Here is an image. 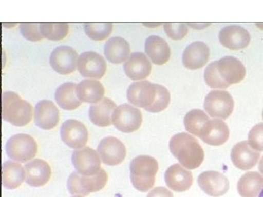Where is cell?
<instances>
[{
  "label": "cell",
  "mask_w": 263,
  "mask_h": 197,
  "mask_svg": "<svg viewBox=\"0 0 263 197\" xmlns=\"http://www.w3.org/2000/svg\"><path fill=\"white\" fill-rule=\"evenodd\" d=\"M127 97L132 104L154 113L164 111L171 102L170 92L165 87L147 81L131 84Z\"/></svg>",
  "instance_id": "6da1fadb"
},
{
  "label": "cell",
  "mask_w": 263,
  "mask_h": 197,
  "mask_svg": "<svg viewBox=\"0 0 263 197\" xmlns=\"http://www.w3.org/2000/svg\"><path fill=\"white\" fill-rule=\"evenodd\" d=\"M246 67L238 58L227 56L211 63L206 67L204 77L211 88L227 89L245 78Z\"/></svg>",
  "instance_id": "7a4b0ae2"
},
{
  "label": "cell",
  "mask_w": 263,
  "mask_h": 197,
  "mask_svg": "<svg viewBox=\"0 0 263 197\" xmlns=\"http://www.w3.org/2000/svg\"><path fill=\"white\" fill-rule=\"evenodd\" d=\"M169 148L175 158L189 170L199 168L205 158L203 148L198 140L187 133L174 135L169 143Z\"/></svg>",
  "instance_id": "3957f363"
},
{
  "label": "cell",
  "mask_w": 263,
  "mask_h": 197,
  "mask_svg": "<svg viewBox=\"0 0 263 197\" xmlns=\"http://www.w3.org/2000/svg\"><path fill=\"white\" fill-rule=\"evenodd\" d=\"M130 179L134 187L141 192H147L154 186L159 164L154 157L140 155L132 161Z\"/></svg>",
  "instance_id": "277c9868"
},
{
  "label": "cell",
  "mask_w": 263,
  "mask_h": 197,
  "mask_svg": "<svg viewBox=\"0 0 263 197\" xmlns=\"http://www.w3.org/2000/svg\"><path fill=\"white\" fill-rule=\"evenodd\" d=\"M32 107L13 91L2 95V118L16 126H25L31 121Z\"/></svg>",
  "instance_id": "5b68a950"
},
{
  "label": "cell",
  "mask_w": 263,
  "mask_h": 197,
  "mask_svg": "<svg viewBox=\"0 0 263 197\" xmlns=\"http://www.w3.org/2000/svg\"><path fill=\"white\" fill-rule=\"evenodd\" d=\"M108 175L103 169L92 176H86L78 172H74L68 179V188L70 194L88 196L102 190L107 184Z\"/></svg>",
  "instance_id": "8992f818"
},
{
  "label": "cell",
  "mask_w": 263,
  "mask_h": 197,
  "mask_svg": "<svg viewBox=\"0 0 263 197\" xmlns=\"http://www.w3.org/2000/svg\"><path fill=\"white\" fill-rule=\"evenodd\" d=\"M6 149L9 158L24 163L32 160L36 156L37 145L31 136L25 133H18L8 141Z\"/></svg>",
  "instance_id": "52a82bcc"
},
{
  "label": "cell",
  "mask_w": 263,
  "mask_h": 197,
  "mask_svg": "<svg viewBox=\"0 0 263 197\" xmlns=\"http://www.w3.org/2000/svg\"><path fill=\"white\" fill-rule=\"evenodd\" d=\"M204 108L213 118L226 120L233 112V97L227 91H211L205 97Z\"/></svg>",
  "instance_id": "ba28073f"
},
{
  "label": "cell",
  "mask_w": 263,
  "mask_h": 197,
  "mask_svg": "<svg viewBox=\"0 0 263 197\" xmlns=\"http://www.w3.org/2000/svg\"><path fill=\"white\" fill-rule=\"evenodd\" d=\"M142 121V114L140 110L126 103L117 107L112 114V124L117 130L123 133L137 131Z\"/></svg>",
  "instance_id": "9c48e42d"
},
{
  "label": "cell",
  "mask_w": 263,
  "mask_h": 197,
  "mask_svg": "<svg viewBox=\"0 0 263 197\" xmlns=\"http://www.w3.org/2000/svg\"><path fill=\"white\" fill-rule=\"evenodd\" d=\"M49 63L58 73L63 75L72 74L76 70L78 53L71 47H58L51 53Z\"/></svg>",
  "instance_id": "30bf717a"
},
{
  "label": "cell",
  "mask_w": 263,
  "mask_h": 197,
  "mask_svg": "<svg viewBox=\"0 0 263 197\" xmlns=\"http://www.w3.org/2000/svg\"><path fill=\"white\" fill-rule=\"evenodd\" d=\"M72 162L77 172L86 176H92L101 170L99 154L89 147L76 150L72 154Z\"/></svg>",
  "instance_id": "8fae6325"
},
{
  "label": "cell",
  "mask_w": 263,
  "mask_h": 197,
  "mask_svg": "<svg viewBox=\"0 0 263 197\" xmlns=\"http://www.w3.org/2000/svg\"><path fill=\"white\" fill-rule=\"evenodd\" d=\"M78 70L86 78H102L107 70V63L102 55L95 51H87L79 56Z\"/></svg>",
  "instance_id": "7c38bea8"
},
{
  "label": "cell",
  "mask_w": 263,
  "mask_h": 197,
  "mask_svg": "<svg viewBox=\"0 0 263 197\" xmlns=\"http://www.w3.org/2000/svg\"><path fill=\"white\" fill-rule=\"evenodd\" d=\"M98 152L103 163L109 166L119 165L126 156L125 145L115 137H107L101 141Z\"/></svg>",
  "instance_id": "4fadbf2b"
},
{
  "label": "cell",
  "mask_w": 263,
  "mask_h": 197,
  "mask_svg": "<svg viewBox=\"0 0 263 197\" xmlns=\"http://www.w3.org/2000/svg\"><path fill=\"white\" fill-rule=\"evenodd\" d=\"M61 136L63 142L72 149H81L88 140V131L86 126L77 120L70 119L62 124Z\"/></svg>",
  "instance_id": "5bb4252c"
},
{
  "label": "cell",
  "mask_w": 263,
  "mask_h": 197,
  "mask_svg": "<svg viewBox=\"0 0 263 197\" xmlns=\"http://www.w3.org/2000/svg\"><path fill=\"white\" fill-rule=\"evenodd\" d=\"M199 186L208 195L218 197L224 195L229 191L230 183L222 173L216 171H206L198 177Z\"/></svg>",
  "instance_id": "9a60e30c"
},
{
  "label": "cell",
  "mask_w": 263,
  "mask_h": 197,
  "mask_svg": "<svg viewBox=\"0 0 263 197\" xmlns=\"http://www.w3.org/2000/svg\"><path fill=\"white\" fill-rule=\"evenodd\" d=\"M218 38L223 46L231 50H239L247 48L250 43V33L238 25H230L223 28Z\"/></svg>",
  "instance_id": "2e32d148"
},
{
  "label": "cell",
  "mask_w": 263,
  "mask_h": 197,
  "mask_svg": "<svg viewBox=\"0 0 263 197\" xmlns=\"http://www.w3.org/2000/svg\"><path fill=\"white\" fill-rule=\"evenodd\" d=\"M60 118V111L51 101L44 100L37 103L34 121L39 127L46 130H52L57 126Z\"/></svg>",
  "instance_id": "e0dca14e"
},
{
  "label": "cell",
  "mask_w": 263,
  "mask_h": 197,
  "mask_svg": "<svg viewBox=\"0 0 263 197\" xmlns=\"http://www.w3.org/2000/svg\"><path fill=\"white\" fill-rule=\"evenodd\" d=\"M164 180L167 187L175 192L187 191L194 182L192 173L180 164H173L167 169L164 175Z\"/></svg>",
  "instance_id": "ac0fdd59"
},
{
  "label": "cell",
  "mask_w": 263,
  "mask_h": 197,
  "mask_svg": "<svg viewBox=\"0 0 263 197\" xmlns=\"http://www.w3.org/2000/svg\"><path fill=\"white\" fill-rule=\"evenodd\" d=\"M210 49L203 42L197 41L190 44L185 49L182 56L183 64L190 70L203 67L208 62Z\"/></svg>",
  "instance_id": "d6986e66"
},
{
  "label": "cell",
  "mask_w": 263,
  "mask_h": 197,
  "mask_svg": "<svg viewBox=\"0 0 263 197\" xmlns=\"http://www.w3.org/2000/svg\"><path fill=\"white\" fill-rule=\"evenodd\" d=\"M230 130L227 124L219 119L210 120L202 129L199 138L213 146H220L229 140Z\"/></svg>",
  "instance_id": "ffe728a7"
},
{
  "label": "cell",
  "mask_w": 263,
  "mask_h": 197,
  "mask_svg": "<svg viewBox=\"0 0 263 197\" xmlns=\"http://www.w3.org/2000/svg\"><path fill=\"white\" fill-rule=\"evenodd\" d=\"M260 156V152L252 149L247 141L235 145L231 151L232 163L236 168L242 170H251L254 167Z\"/></svg>",
  "instance_id": "44dd1931"
},
{
  "label": "cell",
  "mask_w": 263,
  "mask_h": 197,
  "mask_svg": "<svg viewBox=\"0 0 263 197\" xmlns=\"http://www.w3.org/2000/svg\"><path fill=\"white\" fill-rule=\"evenodd\" d=\"M26 182L30 186H44L50 180V166L41 159H35L25 166Z\"/></svg>",
  "instance_id": "7402d4cb"
},
{
  "label": "cell",
  "mask_w": 263,
  "mask_h": 197,
  "mask_svg": "<svg viewBox=\"0 0 263 197\" xmlns=\"http://www.w3.org/2000/svg\"><path fill=\"white\" fill-rule=\"evenodd\" d=\"M126 76L133 81L147 78L151 74L152 65L144 53L136 52L132 54L124 65Z\"/></svg>",
  "instance_id": "603a6c76"
},
{
  "label": "cell",
  "mask_w": 263,
  "mask_h": 197,
  "mask_svg": "<svg viewBox=\"0 0 263 197\" xmlns=\"http://www.w3.org/2000/svg\"><path fill=\"white\" fill-rule=\"evenodd\" d=\"M117 107L114 101L104 97L101 102L91 105L89 110V117L95 125L107 127L112 124V114Z\"/></svg>",
  "instance_id": "cb8c5ba5"
},
{
  "label": "cell",
  "mask_w": 263,
  "mask_h": 197,
  "mask_svg": "<svg viewBox=\"0 0 263 197\" xmlns=\"http://www.w3.org/2000/svg\"><path fill=\"white\" fill-rule=\"evenodd\" d=\"M145 51L154 64H166L171 58V49L167 42L158 36L147 37L145 43Z\"/></svg>",
  "instance_id": "d4e9b609"
},
{
  "label": "cell",
  "mask_w": 263,
  "mask_h": 197,
  "mask_svg": "<svg viewBox=\"0 0 263 197\" xmlns=\"http://www.w3.org/2000/svg\"><path fill=\"white\" fill-rule=\"evenodd\" d=\"M77 95L81 102L97 103L103 100L105 89L103 84L96 80H84L77 84Z\"/></svg>",
  "instance_id": "484cf974"
},
{
  "label": "cell",
  "mask_w": 263,
  "mask_h": 197,
  "mask_svg": "<svg viewBox=\"0 0 263 197\" xmlns=\"http://www.w3.org/2000/svg\"><path fill=\"white\" fill-rule=\"evenodd\" d=\"M130 53V44L125 39L119 36L108 40L104 47L105 57L115 64H120L127 60Z\"/></svg>",
  "instance_id": "4316f807"
},
{
  "label": "cell",
  "mask_w": 263,
  "mask_h": 197,
  "mask_svg": "<svg viewBox=\"0 0 263 197\" xmlns=\"http://www.w3.org/2000/svg\"><path fill=\"white\" fill-rule=\"evenodd\" d=\"M77 84L72 82H65L58 87L55 97L58 104L62 109L71 111L77 109L82 105L77 95Z\"/></svg>",
  "instance_id": "83f0119b"
},
{
  "label": "cell",
  "mask_w": 263,
  "mask_h": 197,
  "mask_svg": "<svg viewBox=\"0 0 263 197\" xmlns=\"http://www.w3.org/2000/svg\"><path fill=\"white\" fill-rule=\"evenodd\" d=\"M25 171L20 164L7 161L2 165V184L9 189L18 188L23 184Z\"/></svg>",
  "instance_id": "f1b7e54d"
},
{
  "label": "cell",
  "mask_w": 263,
  "mask_h": 197,
  "mask_svg": "<svg viewBox=\"0 0 263 197\" xmlns=\"http://www.w3.org/2000/svg\"><path fill=\"white\" fill-rule=\"evenodd\" d=\"M263 187V177L259 173L249 172L239 179L238 191L241 197H257Z\"/></svg>",
  "instance_id": "f546056e"
},
{
  "label": "cell",
  "mask_w": 263,
  "mask_h": 197,
  "mask_svg": "<svg viewBox=\"0 0 263 197\" xmlns=\"http://www.w3.org/2000/svg\"><path fill=\"white\" fill-rule=\"evenodd\" d=\"M210 120L208 115L202 110H192L187 112L184 118L185 130L192 134L199 137L202 129Z\"/></svg>",
  "instance_id": "4dcf8cb0"
},
{
  "label": "cell",
  "mask_w": 263,
  "mask_h": 197,
  "mask_svg": "<svg viewBox=\"0 0 263 197\" xmlns=\"http://www.w3.org/2000/svg\"><path fill=\"white\" fill-rule=\"evenodd\" d=\"M40 30L44 37L50 41H59L67 36L69 27L65 23H44L40 25Z\"/></svg>",
  "instance_id": "1f68e13d"
},
{
  "label": "cell",
  "mask_w": 263,
  "mask_h": 197,
  "mask_svg": "<svg viewBox=\"0 0 263 197\" xmlns=\"http://www.w3.org/2000/svg\"><path fill=\"white\" fill-rule=\"evenodd\" d=\"M114 25L106 24H86L84 25L87 36L95 41H102L107 39L111 34Z\"/></svg>",
  "instance_id": "d6a6232c"
},
{
  "label": "cell",
  "mask_w": 263,
  "mask_h": 197,
  "mask_svg": "<svg viewBox=\"0 0 263 197\" xmlns=\"http://www.w3.org/2000/svg\"><path fill=\"white\" fill-rule=\"evenodd\" d=\"M249 145L256 151H263V123H259L251 129L248 135Z\"/></svg>",
  "instance_id": "836d02e7"
},
{
  "label": "cell",
  "mask_w": 263,
  "mask_h": 197,
  "mask_svg": "<svg viewBox=\"0 0 263 197\" xmlns=\"http://www.w3.org/2000/svg\"><path fill=\"white\" fill-rule=\"evenodd\" d=\"M164 31L171 39L181 40L184 38L189 32L187 26L183 24H165L164 25Z\"/></svg>",
  "instance_id": "e575fe53"
},
{
  "label": "cell",
  "mask_w": 263,
  "mask_h": 197,
  "mask_svg": "<svg viewBox=\"0 0 263 197\" xmlns=\"http://www.w3.org/2000/svg\"><path fill=\"white\" fill-rule=\"evenodd\" d=\"M20 28L21 34L28 41L36 42L44 39V37L41 34V30H40V25H21Z\"/></svg>",
  "instance_id": "d590c367"
},
{
  "label": "cell",
  "mask_w": 263,
  "mask_h": 197,
  "mask_svg": "<svg viewBox=\"0 0 263 197\" xmlns=\"http://www.w3.org/2000/svg\"><path fill=\"white\" fill-rule=\"evenodd\" d=\"M147 197H174L168 189L163 187H156L150 191Z\"/></svg>",
  "instance_id": "8d00e7d4"
},
{
  "label": "cell",
  "mask_w": 263,
  "mask_h": 197,
  "mask_svg": "<svg viewBox=\"0 0 263 197\" xmlns=\"http://www.w3.org/2000/svg\"><path fill=\"white\" fill-rule=\"evenodd\" d=\"M259 170L260 172L262 173L263 175V156L262 157L261 160L260 161L259 164Z\"/></svg>",
  "instance_id": "74e56055"
},
{
  "label": "cell",
  "mask_w": 263,
  "mask_h": 197,
  "mask_svg": "<svg viewBox=\"0 0 263 197\" xmlns=\"http://www.w3.org/2000/svg\"><path fill=\"white\" fill-rule=\"evenodd\" d=\"M259 197H263V188L261 192H260Z\"/></svg>",
  "instance_id": "f35d334b"
},
{
  "label": "cell",
  "mask_w": 263,
  "mask_h": 197,
  "mask_svg": "<svg viewBox=\"0 0 263 197\" xmlns=\"http://www.w3.org/2000/svg\"><path fill=\"white\" fill-rule=\"evenodd\" d=\"M72 197H82L81 196H72Z\"/></svg>",
  "instance_id": "ab89813d"
},
{
  "label": "cell",
  "mask_w": 263,
  "mask_h": 197,
  "mask_svg": "<svg viewBox=\"0 0 263 197\" xmlns=\"http://www.w3.org/2000/svg\"><path fill=\"white\" fill-rule=\"evenodd\" d=\"M262 119H263V111H262Z\"/></svg>",
  "instance_id": "60d3db41"
}]
</instances>
